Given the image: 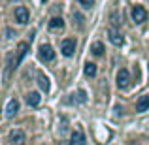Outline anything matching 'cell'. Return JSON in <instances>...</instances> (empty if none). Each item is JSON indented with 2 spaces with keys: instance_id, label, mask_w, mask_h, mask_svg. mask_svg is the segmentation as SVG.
Masks as SVG:
<instances>
[{
  "instance_id": "cell-6",
  "label": "cell",
  "mask_w": 149,
  "mask_h": 145,
  "mask_svg": "<svg viewBox=\"0 0 149 145\" xmlns=\"http://www.w3.org/2000/svg\"><path fill=\"white\" fill-rule=\"evenodd\" d=\"M10 142H11V145H25V142H26L25 132L23 130H11L10 132Z\"/></svg>"
},
{
  "instance_id": "cell-1",
  "label": "cell",
  "mask_w": 149,
  "mask_h": 145,
  "mask_svg": "<svg viewBox=\"0 0 149 145\" xmlns=\"http://www.w3.org/2000/svg\"><path fill=\"white\" fill-rule=\"evenodd\" d=\"M130 13H132V21H134L136 25H142V23L147 21V11H146V8L140 6V4H136V6L132 8Z\"/></svg>"
},
{
  "instance_id": "cell-10",
  "label": "cell",
  "mask_w": 149,
  "mask_h": 145,
  "mask_svg": "<svg viewBox=\"0 0 149 145\" xmlns=\"http://www.w3.org/2000/svg\"><path fill=\"white\" fill-rule=\"evenodd\" d=\"M70 145H87L85 143V136L81 130L72 132V138H70Z\"/></svg>"
},
{
  "instance_id": "cell-16",
  "label": "cell",
  "mask_w": 149,
  "mask_h": 145,
  "mask_svg": "<svg viewBox=\"0 0 149 145\" xmlns=\"http://www.w3.org/2000/svg\"><path fill=\"white\" fill-rule=\"evenodd\" d=\"M85 76H87V77H95L96 76V64L87 62V64H85Z\"/></svg>"
},
{
  "instance_id": "cell-12",
  "label": "cell",
  "mask_w": 149,
  "mask_h": 145,
  "mask_svg": "<svg viewBox=\"0 0 149 145\" xmlns=\"http://www.w3.org/2000/svg\"><path fill=\"white\" fill-rule=\"evenodd\" d=\"M49 28L51 30H58V28H64V21H62V17H53L49 21Z\"/></svg>"
},
{
  "instance_id": "cell-23",
  "label": "cell",
  "mask_w": 149,
  "mask_h": 145,
  "mask_svg": "<svg viewBox=\"0 0 149 145\" xmlns=\"http://www.w3.org/2000/svg\"><path fill=\"white\" fill-rule=\"evenodd\" d=\"M128 145H138V143H134V142H130V143H128Z\"/></svg>"
},
{
  "instance_id": "cell-22",
  "label": "cell",
  "mask_w": 149,
  "mask_h": 145,
  "mask_svg": "<svg viewBox=\"0 0 149 145\" xmlns=\"http://www.w3.org/2000/svg\"><path fill=\"white\" fill-rule=\"evenodd\" d=\"M58 145H70V143H66V142H61V143H58Z\"/></svg>"
},
{
  "instance_id": "cell-14",
  "label": "cell",
  "mask_w": 149,
  "mask_h": 145,
  "mask_svg": "<svg viewBox=\"0 0 149 145\" xmlns=\"http://www.w3.org/2000/svg\"><path fill=\"white\" fill-rule=\"evenodd\" d=\"M40 100H42V96L38 94V92H30V94L26 96V102H29V105H32V108L40 105Z\"/></svg>"
},
{
  "instance_id": "cell-18",
  "label": "cell",
  "mask_w": 149,
  "mask_h": 145,
  "mask_svg": "<svg viewBox=\"0 0 149 145\" xmlns=\"http://www.w3.org/2000/svg\"><path fill=\"white\" fill-rule=\"evenodd\" d=\"M111 25L115 26V28L119 26V17H117V13H111Z\"/></svg>"
},
{
  "instance_id": "cell-19",
  "label": "cell",
  "mask_w": 149,
  "mask_h": 145,
  "mask_svg": "<svg viewBox=\"0 0 149 145\" xmlns=\"http://www.w3.org/2000/svg\"><path fill=\"white\" fill-rule=\"evenodd\" d=\"M77 100H79V102H87V94H85V91L77 92Z\"/></svg>"
},
{
  "instance_id": "cell-17",
  "label": "cell",
  "mask_w": 149,
  "mask_h": 145,
  "mask_svg": "<svg viewBox=\"0 0 149 145\" xmlns=\"http://www.w3.org/2000/svg\"><path fill=\"white\" fill-rule=\"evenodd\" d=\"M79 4L85 8V10H91L93 4H95V0H79Z\"/></svg>"
},
{
  "instance_id": "cell-13",
  "label": "cell",
  "mask_w": 149,
  "mask_h": 145,
  "mask_svg": "<svg viewBox=\"0 0 149 145\" xmlns=\"http://www.w3.org/2000/svg\"><path fill=\"white\" fill-rule=\"evenodd\" d=\"M38 85H40V89H42V91L49 92L51 85H49V79H47V77L44 76V74H40V76H38Z\"/></svg>"
},
{
  "instance_id": "cell-7",
  "label": "cell",
  "mask_w": 149,
  "mask_h": 145,
  "mask_svg": "<svg viewBox=\"0 0 149 145\" xmlns=\"http://www.w3.org/2000/svg\"><path fill=\"white\" fill-rule=\"evenodd\" d=\"M108 36H109V42H111L113 45H117V47H119V45H123V34L119 32V30L115 28V26H111V28L108 30Z\"/></svg>"
},
{
  "instance_id": "cell-20",
  "label": "cell",
  "mask_w": 149,
  "mask_h": 145,
  "mask_svg": "<svg viewBox=\"0 0 149 145\" xmlns=\"http://www.w3.org/2000/svg\"><path fill=\"white\" fill-rule=\"evenodd\" d=\"M74 19H77V23H79V25H83V17H81L79 13H74Z\"/></svg>"
},
{
  "instance_id": "cell-24",
  "label": "cell",
  "mask_w": 149,
  "mask_h": 145,
  "mask_svg": "<svg viewBox=\"0 0 149 145\" xmlns=\"http://www.w3.org/2000/svg\"><path fill=\"white\" fill-rule=\"evenodd\" d=\"M147 68H149V64H147Z\"/></svg>"
},
{
  "instance_id": "cell-5",
  "label": "cell",
  "mask_w": 149,
  "mask_h": 145,
  "mask_svg": "<svg viewBox=\"0 0 149 145\" xmlns=\"http://www.w3.org/2000/svg\"><path fill=\"white\" fill-rule=\"evenodd\" d=\"M61 51L64 57H72L74 51H76V40H72V38H68V40H64L61 44Z\"/></svg>"
},
{
  "instance_id": "cell-8",
  "label": "cell",
  "mask_w": 149,
  "mask_h": 145,
  "mask_svg": "<svg viewBox=\"0 0 149 145\" xmlns=\"http://www.w3.org/2000/svg\"><path fill=\"white\" fill-rule=\"evenodd\" d=\"M26 53H29V44H26V42H21V44L17 45V57H15V66L21 64L23 58L26 57Z\"/></svg>"
},
{
  "instance_id": "cell-2",
  "label": "cell",
  "mask_w": 149,
  "mask_h": 145,
  "mask_svg": "<svg viewBox=\"0 0 149 145\" xmlns=\"http://www.w3.org/2000/svg\"><path fill=\"white\" fill-rule=\"evenodd\" d=\"M38 57H40V60H42V62H51V60L55 58V51H53V47H51V45L44 44V45H40Z\"/></svg>"
},
{
  "instance_id": "cell-21",
  "label": "cell",
  "mask_w": 149,
  "mask_h": 145,
  "mask_svg": "<svg viewBox=\"0 0 149 145\" xmlns=\"http://www.w3.org/2000/svg\"><path fill=\"white\" fill-rule=\"evenodd\" d=\"M115 111H117V115H123V108H119V105L115 108Z\"/></svg>"
},
{
  "instance_id": "cell-11",
  "label": "cell",
  "mask_w": 149,
  "mask_h": 145,
  "mask_svg": "<svg viewBox=\"0 0 149 145\" xmlns=\"http://www.w3.org/2000/svg\"><path fill=\"white\" fill-rule=\"evenodd\" d=\"M147 109H149V96H140L138 104H136V111L143 113V111H147Z\"/></svg>"
},
{
  "instance_id": "cell-9",
  "label": "cell",
  "mask_w": 149,
  "mask_h": 145,
  "mask_svg": "<svg viewBox=\"0 0 149 145\" xmlns=\"http://www.w3.org/2000/svg\"><path fill=\"white\" fill-rule=\"evenodd\" d=\"M17 111H19V102L15 100V98H11V100L8 102V105H6V117H8V119H11Z\"/></svg>"
},
{
  "instance_id": "cell-4",
  "label": "cell",
  "mask_w": 149,
  "mask_h": 145,
  "mask_svg": "<svg viewBox=\"0 0 149 145\" xmlns=\"http://www.w3.org/2000/svg\"><path fill=\"white\" fill-rule=\"evenodd\" d=\"M29 19H30V13H29V10H26L25 6H17L15 8V21H17L19 25H26Z\"/></svg>"
},
{
  "instance_id": "cell-15",
  "label": "cell",
  "mask_w": 149,
  "mask_h": 145,
  "mask_svg": "<svg viewBox=\"0 0 149 145\" xmlns=\"http://www.w3.org/2000/svg\"><path fill=\"white\" fill-rule=\"evenodd\" d=\"M91 51L96 57H102V55H104V44H102V42H95V44L91 45Z\"/></svg>"
},
{
  "instance_id": "cell-3",
  "label": "cell",
  "mask_w": 149,
  "mask_h": 145,
  "mask_svg": "<svg viewBox=\"0 0 149 145\" xmlns=\"http://www.w3.org/2000/svg\"><path fill=\"white\" fill-rule=\"evenodd\" d=\"M128 85H130V74H128V70L121 68L119 72H117V87L119 89H128Z\"/></svg>"
}]
</instances>
